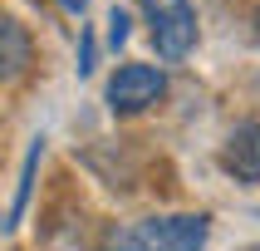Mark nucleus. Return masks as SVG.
<instances>
[{
	"label": "nucleus",
	"instance_id": "8",
	"mask_svg": "<svg viewBox=\"0 0 260 251\" xmlns=\"http://www.w3.org/2000/svg\"><path fill=\"white\" fill-rule=\"evenodd\" d=\"M93 54H99V44H93V30H84V40H79V74L93 69Z\"/></svg>",
	"mask_w": 260,
	"mask_h": 251
},
{
	"label": "nucleus",
	"instance_id": "3",
	"mask_svg": "<svg viewBox=\"0 0 260 251\" xmlns=\"http://www.w3.org/2000/svg\"><path fill=\"white\" fill-rule=\"evenodd\" d=\"M206 232H211L206 217H147L133 236L143 241V251H202Z\"/></svg>",
	"mask_w": 260,
	"mask_h": 251
},
{
	"label": "nucleus",
	"instance_id": "6",
	"mask_svg": "<svg viewBox=\"0 0 260 251\" xmlns=\"http://www.w3.org/2000/svg\"><path fill=\"white\" fill-rule=\"evenodd\" d=\"M40 158H44V138H35L29 153H25V168H20V187H15V207H10V217H5V227H15V221L25 217L29 192H35V173H40Z\"/></svg>",
	"mask_w": 260,
	"mask_h": 251
},
{
	"label": "nucleus",
	"instance_id": "9",
	"mask_svg": "<svg viewBox=\"0 0 260 251\" xmlns=\"http://www.w3.org/2000/svg\"><path fill=\"white\" fill-rule=\"evenodd\" d=\"M108 251H143V241H138L133 232H123V236H113V241H108Z\"/></svg>",
	"mask_w": 260,
	"mask_h": 251
},
{
	"label": "nucleus",
	"instance_id": "7",
	"mask_svg": "<svg viewBox=\"0 0 260 251\" xmlns=\"http://www.w3.org/2000/svg\"><path fill=\"white\" fill-rule=\"evenodd\" d=\"M123 44H128V10L113 5L108 10V49H123Z\"/></svg>",
	"mask_w": 260,
	"mask_h": 251
},
{
	"label": "nucleus",
	"instance_id": "5",
	"mask_svg": "<svg viewBox=\"0 0 260 251\" xmlns=\"http://www.w3.org/2000/svg\"><path fill=\"white\" fill-rule=\"evenodd\" d=\"M29 54H35V44H29L25 25L0 15V79H20L29 69Z\"/></svg>",
	"mask_w": 260,
	"mask_h": 251
},
{
	"label": "nucleus",
	"instance_id": "4",
	"mask_svg": "<svg viewBox=\"0 0 260 251\" xmlns=\"http://www.w3.org/2000/svg\"><path fill=\"white\" fill-rule=\"evenodd\" d=\"M221 162H226V173L241 177V182H260V123L255 118H250V123H236V133L226 138Z\"/></svg>",
	"mask_w": 260,
	"mask_h": 251
},
{
	"label": "nucleus",
	"instance_id": "2",
	"mask_svg": "<svg viewBox=\"0 0 260 251\" xmlns=\"http://www.w3.org/2000/svg\"><path fill=\"white\" fill-rule=\"evenodd\" d=\"M162 94H167V79L152 64H123L108 79V108L113 114H143L147 103H157Z\"/></svg>",
	"mask_w": 260,
	"mask_h": 251
},
{
	"label": "nucleus",
	"instance_id": "1",
	"mask_svg": "<svg viewBox=\"0 0 260 251\" xmlns=\"http://www.w3.org/2000/svg\"><path fill=\"white\" fill-rule=\"evenodd\" d=\"M147 30H152V44H157L162 59H187L191 44H197V10L191 0H143Z\"/></svg>",
	"mask_w": 260,
	"mask_h": 251
},
{
	"label": "nucleus",
	"instance_id": "11",
	"mask_svg": "<svg viewBox=\"0 0 260 251\" xmlns=\"http://www.w3.org/2000/svg\"><path fill=\"white\" fill-rule=\"evenodd\" d=\"M0 227H5V221H0Z\"/></svg>",
	"mask_w": 260,
	"mask_h": 251
},
{
	"label": "nucleus",
	"instance_id": "10",
	"mask_svg": "<svg viewBox=\"0 0 260 251\" xmlns=\"http://www.w3.org/2000/svg\"><path fill=\"white\" fill-rule=\"evenodd\" d=\"M59 5H64V10H84V0H59Z\"/></svg>",
	"mask_w": 260,
	"mask_h": 251
}]
</instances>
